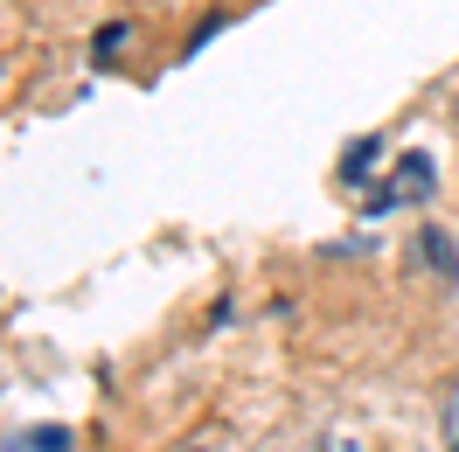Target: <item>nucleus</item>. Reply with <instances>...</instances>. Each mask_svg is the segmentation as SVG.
Listing matches in <instances>:
<instances>
[{
	"instance_id": "39448f33",
	"label": "nucleus",
	"mask_w": 459,
	"mask_h": 452,
	"mask_svg": "<svg viewBox=\"0 0 459 452\" xmlns=\"http://www.w3.org/2000/svg\"><path fill=\"white\" fill-rule=\"evenodd\" d=\"M126 42H133V29H126V22H105V29H98V56H112Z\"/></svg>"
},
{
	"instance_id": "20e7f679",
	"label": "nucleus",
	"mask_w": 459,
	"mask_h": 452,
	"mask_svg": "<svg viewBox=\"0 0 459 452\" xmlns=\"http://www.w3.org/2000/svg\"><path fill=\"white\" fill-rule=\"evenodd\" d=\"M438 439H446V452H459V383L446 390V404H438Z\"/></svg>"
},
{
	"instance_id": "f257e3e1",
	"label": "nucleus",
	"mask_w": 459,
	"mask_h": 452,
	"mask_svg": "<svg viewBox=\"0 0 459 452\" xmlns=\"http://www.w3.org/2000/svg\"><path fill=\"white\" fill-rule=\"evenodd\" d=\"M431 188H438V174H431V153H403L397 168H390V181L362 196V209H369V216H383V209H397V202H425Z\"/></svg>"
},
{
	"instance_id": "7ed1b4c3",
	"label": "nucleus",
	"mask_w": 459,
	"mask_h": 452,
	"mask_svg": "<svg viewBox=\"0 0 459 452\" xmlns=\"http://www.w3.org/2000/svg\"><path fill=\"white\" fill-rule=\"evenodd\" d=\"M418 257H425V265H431V272H438L446 285H459V251L446 244V237H438V230H418Z\"/></svg>"
},
{
	"instance_id": "f03ea898",
	"label": "nucleus",
	"mask_w": 459,
	"mask_h": 452,
	"mask_svg": "<svg viewBox=\"0 0 459 452\" xmlns=\"http://www.w3.org/2000/svg\"><path fill=\"white\" fill-rule=\"evenodd\" d=\"M0 452H70V431L63 424H29V431H7Z\"/></svg>"
}]
</instances>
